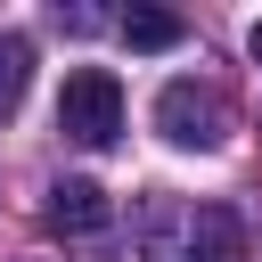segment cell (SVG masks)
Instances as JSON below:
<instances>
[{
  "label": "cell",
  "mask_w": 262,
  "mask_h": 262,
  "mask_svg": "<svg viewBox=\"0 0 262 262\" xmlns=\"http://www.w3.org/2000/svg\"><path fill=\"white\" fill-rule=\"evenodd\" d=\"M254 57H262V25H254Z\"/></svg>",
  "instance_id": "obj_8"
},
{
  "label": "cell",
  "mask_w": 262,
  "mask_h": 262,
  "mask_svg": "<svg viewBox=\"0 0 262 262\" xmlns=\"http://www.w3.org/2000/svg\"><path fill=\"white\" fill-rule=\"evenodd\" d=\"M57 25H66V33H98L106 16H98V8H57Z\"/></svg>",
  "instance_id": "obj_7"
},
{
  "label": "cell",
  "mask_w": 262,
  "mask_h": 262,
  "mask_svg": "<svg viewBox=\"0 0 262 262\" xmlns=\"http://www.w3.org/2000/svg\"><path fill=\"white\" fill-rule=\"evenodd\" d=\"M139 237L147 262H246V221L229 205H156Z\"/></svg>",
  "instance_id": "obj_1"
},
{
  "label": "cell",
  "mask_w": 262,
  "mask_h": 262,
  "mask_svg": "<svg viewBox=\"0 0 262 262\" xmlns=\"http://www.w3.org/2000/svg\"><path fill=\"white\" fill-rule=\"evenodd\" d=\"M57 131H66L74 147H115V139H123V82H115L106 66L66 74V90H57Z\"/></svg>",
  "instance_id": "obj_2"
},
{
  "label": "cell",
  "mask_w": 262,
  "mask_h": 262,
  "mask_svg": "<svg viewBox=\"0 0 262 262\" xmlns=\"http://www.w3.org/2000/svg\"><path fill=\"white\" fill-rule=\"evenodd\" d=\"M106 221H115V205H106L98 180H57L49 188V229L57 237H98Z\"/></svg>",
  "instance_id": "obj_4"
},
{
  "label": "cell",
  "mask_w": 262,
  "mask_h": 262,
  "mask_svg": "<svg viewBox=\"0 0 262 262\" xmlns=\"http://www.w3.org/2000/svg\"><path fill=\"white\" fill-rule=\"evenodd\" d=\"M123 41H131V49H180L188 25H180L172 8H131V16H123Z\"/></svg>",
  "instance_id": "obj_6"
},
{
  "label": "cell",
  "mask_w": 262,
  "mask_h": 262,
  "mask_svg": "<svg viewBox=\"0 0 262 262\" xmlns=\"http://www.w3.org/2000/svg\"><path fill=\"white\" fill-rule=\"evenodd\" d=\"M156 131L172 139V147H221L229 139V98L213 90V82H164V98H156Z\"/></svg>",
  "instance_id": "obj_3"
},
{
  "label": "cell",
  "mask_w": 262,
  "mask_h": 262,
  "mask_svg": "<svg viewBox=\"0 0 262 262\" xmlns=\"http://www.w3.org/2000/svg\"><path fill=\"white\" fill-rule=\"evenodd\" d=\"M25 82H33V41L25 33H0V123L25 106Z\"/></svg>",
  "instance_id": "obj_5"
}]
</instances>
